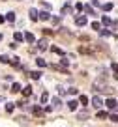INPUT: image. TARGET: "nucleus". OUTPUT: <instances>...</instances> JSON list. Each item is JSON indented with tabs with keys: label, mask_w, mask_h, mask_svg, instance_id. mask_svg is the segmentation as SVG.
Here are the masks:
<instances>
[{
	"label": "nucleus",
	"mask_w": 118,
	"mask_h": 127,
	"mask_svg": "<svg viewBox=\"0 0 118 127\" xmlns=\"http://www.w3.org/2000/svg\"><path fill=\"white\" fill-rule=\"evenodd\" d=\"M0 41H2V34H0Z\"/></svg>",
	"instance_id": "obj_38"
},
{
	"label": "nucleus",
	"mask_w": 118,
	"mask_h": 127,
	"mask_svg": "<svg viewBox=\"0 0 118 127\" xmlns=\"http://www.w3.org/2000/svg\"><path fill=\"white\" fill-rule=\"evenodd\" d=\"M0 62H2V64H9V58H8V56H0Z\"/></svg>",
	"instance_id": "obj_32"
},
{
	"label": "nucleus",
	"mask_w": 118,
	"mask_h": 127,
	"mask_svg": "<svg viewBox=\"0 0 118 127\" xmlns=\"http://www.w3.org/2000/svg\"><path fill=\"white\" fill-rule=\"evenodd\" d=\"M30 77H32L34 80H38L39 77H41V73H39V71H32V73H30Z\"/></svg>",
	"instance_id": "obj_23"
},
{
	"label": "nucleus",
	"mask_w": 118,
	"mask_h": 127,
	"mask_svg": "<svg viewBox=\"0 0 118 127\" xmlns=\"http://www.w3.org/2000/svg\"><path fill=\"white\" fill-rule=\"evenodd\" d=\"M36 64H38L39 67H47V62H45L43 58H38V60H36Z\"/></svg>",
	"instance_id": "obj_15"
},
{
	"label": "nucleus",
	"mask_w": 118,
	"mask_h": 127,
	"mask_svg": "<svg viewBox=\"0 0 118 127\" xmlns=\"http://www.w3.org/2000/svg\"><path fill=\"white\" fill-rule=\"evenodd\" d=\"M36 43H38V49L39 51H47V39H41V41H36Z\"/></svg>",
	"instance_id": "obj_5"
},
{
	"label": "nucleus",
	"mask_w": 118,
	"mask_h": 127,
	"mask_svg": "<svg viewBox=\"0 0 118 127\" xmlns=\"http://www.w3.org/2000/svg\"><path fill=\"white\" fill-rule=\"evenodd\" d=\"M92 107L94 108H101L103 107V99L99 95H94V97H92Z\"/></svg>",
	"instance_id": "obj_2"
},
{
	"label": "nucleus",
	"mask_w": 118,
	"mask_h": 127,
	"mask_svg": "<svg viewBox=\"0 0 118 127\" xmlns=\"http://www.w3.org/2000/svg\"><path fill=\"white\" fill-rule=\"evenodd\" d=\"M69 11H71V6L66 4V6H64V9H62V13H69Z\"/></svg>",
	"instance_id": "obj_31"
},
{
	"label": "nucleus",
	"mask_w": 118,
	"mask_h": 127,
	"mask_svg": "<svg viewBox=\"0 0 118 127\" xmlns=\"http://www.w3.org/2000/svg\"><path fill=\"white\" fill-rule=\"evenodd\" d=\"M13 110H15V105H13V103H8V105H6V112H8V114H11Z\"/></svg>",
	"instance_id": "obj_14"
},
{
	"label": "nucleus",
	"mask_w": 118,
	"mask_h": 127,
	"mask_svg": "<svg viewBox=\"0 0 118 127\" xmlns=\"http://www.w3.org/2000/svg\"><path fill=\"white\" fill-rule=\"evenodd\" d=\"M111 120H113V122H118V114H113V116H109Z\"/></svg>",
	"instance_id": "obj_36"
},
{
	"label": "nucleus",
	"mask_w": 118,
	"mask_h": 127,
	"mask_svg": "<svg viewBox=\"0 0 118 127\" xmlns=\"http://www.w3.org/2000/svg\"><path fill=\"white\" fill-rule=\"evenodd\" d=\"M32 114H34V116H43L45 110L41 107H32Z\"/></svg>",
	"instance_id": "obj_4"
},
{
	"label": "nucleus",
	"mask_w": 118,
	"mask_h": 127,
	"mask_svg": "<svg viewBox=\"0 0 118 127\" xmlns=\"http://www.w3.org/2000/svg\"><path fill=\"white\" fill-rule=\"evenodd\" d=\"M111 69H113V71H114V75H116V73H118V64H116V62H114V64H111Z\"/></svg>",
	"instance_id": "obj_28"
},
{
	"label": "nucleus",
	"mask_w": 118,
	"mask_h": 127,
	"mask_svg": "<svg viewBox=\"0 0 118 127\" xmlns=\"http://www.w3.org/2000/svg\"><path fill=\"white\" fill-rule=\"evenodd\" d=\"M84 11H86L88 15H98V13L94 11V8H90V6H84Z\"/></svg>",
	"instance_id": "obj_17"
},
{
	"label": "nucleus",
	"mask_w": 118,
	"mask_h": 127,
	"mask_svg": "<svg viewBox=\"0 0 118 127\" xmlns=\"http://www.w3.org/2000/svg\"><path fill=\"white\" fill-rule=\"evenodd\" d=\"M23 36H24V39H26L28 43H36V37H34L32 32H26V34H23Z\"/></svg>",
	"instance_id": "obj_6"
},
{
	"label": "nucleus",
	"mask_w": 118,
	"mask_h": 127,
	"mask_svg": "<svg viewBox=\"0 0 118 127\" xmlns=\"http://www.w3.org/2000/svg\"><path fill=\"white\" fill-rule=\"evenodd\" d=\"M4 21H6V17H2V15H0V23H4Z\"/></svg>",
	"instance_id": "obj_37"
},
{
	"label": "nucleus",
	"mask_w": 118,
	"mask_h": 127,
	"mask_svg": "<svg viewBox=\"0 0 118 127\" xmlns=\"http://www.w3.org/2000/svg\"><path fill=\"white\" fill-rule=\"evenodd\" d=\"M103 9H105V11H111V9H113V4H103Z\"/></svg>",
	"instance_id": "obj_33"
},
{
	"label": "nucleus",
	"mask_w": 118,
	"mask_h": 127,
	"mask_svg": "<svg viewBox=\"0 0 118 127\" xmlns=\"http://www.w3.org/2000/svg\"><path fill=\"white\" fill-rule=\"evenodd\" d=\"M15 120L21 123V125H28V120H24V116H19V118H15Z\"/></svg>",
	"instance_id": "obj_18"
},
{
	"label": "nucleus",
	"mask_w": 118,
	"mask_h": 127,
	"mask_svg": "<svg viewBox=\"0 0 118 127\" xmlns=\"http://www.w3.org/2000/svg\"><path fill=\"white\" fill-rule=\"evenodd\" d=\"M109 34H111L109 30H99V36H105V37H107V36H109Z\"/></svg>",
	"instance_id": "obj_35"
},
{
	"label": "nucleus",
	"mask_w": 118,
	"mask_h": 127,
	"mask_svg": "<svg viewBox=\"0 0 118 127\" xmlns=\"http://www.w3.org/2000/svg\"><path fill=\"white\" fill-rule=\"evenodd\" d=\"M60 64H62V67H64V69H66L67 65H69V62H67V58H62V60H60Z\"/></svg>",
	"instance_id": "obj_24"
},
{
	"label": "nucleus",
	"mask_w": 118,
	"mask_h": 127,
	"mask_svg": "<svg viewBox=\"0 0 118 127\" xmlns=\"http://www.w3.org/2000/svg\"><path fill=\"white\" fill-rule=\"evenodd\" d=\"M13 39H15V41H19V43H21V41L24 39V36H23V34H19V32H17L15 36H13Z\"/></svg>",
	"instance_id": "obj_22"
},
{
	"label": "nucleus",
	"mask_w": 118,
	"mask_h": 127,
	"mask_svg": "<svg viewBox=\"0 0 118 127\" xmlns=\"http://www.w3.org/2000/svg\"><path fill=\"white\" fill-rule=\"evenodd\" d=\"M116 103H118V101L111 99V97H109V99H105V107L107 108H114V107H116Z\"/></svg>",
	"instance_id": "obj_9"
},
{
	"label": "nucleus",
	"mask_w": 118,
	"mask_h": 127,
	"mask_svg": "<svg viewBox=\"0 0 118 127\" xmlns=\"http://www.w3.org/2000/svg\"><path fill=\"white\" fill-rule=\"evenodd\" d=\"M47 101H49V94H47V92H43V94H41V103H47Z\"/></svg>",
	"instance_id": "obj_19"
},
{
	"label": "nucleus",
	"mask_w": 118,
	"mask_h": 127,
	"mask_svg": "<svg viewBox=\"0 0 118 127\" xmlns=\"http://www.w3.org/2000/svg\"><path fill=\"white\" fill-rule=\"evenodd\" d=\"M79 103L86 107V105H88V97H86V95H81V97H79Z\"/></svg>",
	"instance_id": "obj_16"
},
{
	"label": "nucleus",
	"mask_w": 118,
	"mask_h": 127,
	"mask_svg": "<svg viewBox=\"0 0 118 127\" xmlns=\"http://www.w3.org/2000/svg\"><path fill=\"white\" fill-rule=\"evenodd\" d=\"M77 107H79V101H75V99L67 101V108H69V110H77Z\"/></svg>",
	"instance_id": "obj_7"
},
{
	"label": "nucleus",
	"mask_w": 118,
	"mask_h": 127,
	"mask_svg": "<svg viewBox=\"0 0 118 127\" xmlns=\"http://www.w3.org/2000/svg\"><path fill=\"white\" fill-rule=\"evenodd\" d=\"M28 17H30L32 21H38V11H36V9H30V11H28Z\"/></svg>",
	"instance_id": "obj_11"
},
{
	"label": "nucleus",
	"mask_w": 118,
	"mask_h": 127,
	"mask_svg": "<svg viewBox=\"0 0 118 127\" xmlns=\"http://www.w3.org/2000/svg\"><path fill=\"white\" fill-rule=\"evenodd\" d=\"M105 90L107 92H113L105 82H103V80H96V82H94V92H98V94H99V92H105Z\"/></svg>",
	"instance_id": "obj_1"
},
{
	"label": "nucleus",
	"mask_w": 118,
	"mask_h": 127,
	"mask_svg": "<svg viewBox=\"0 0 118 127\" xmlns=\"http://www.w3.org/2000/svg\"><path fill=\"white\" fill-rule=\"evenodd\" d=\"M98 118H99V120L109 118V112H107V110H99V112H98Z\"/></svg>",
	"instance_id": "obj_12"
},
{
	"label": "nucleus",
	"mask_w": 118,
	"mask_h": 127,
	"mask_svg": "<svg viewBox=\"0 0 118 127\" xmlns=\"http://www.w3.org/2000/svg\"><path fill=\"white\" fill-rule=\"evenodd\" d=\"M67 94H69V95H77L79 90H77V88H69V90H67Z\"/></svg>",
	"instance_id": "obj_26"
},
{
	"label": "nucleus",
	"mask_w": 118,
	"mask_h": 127,
	"mask_svg": "<svg viewBox=\"0 0 118 127\" xmlns=\"http://www.w3.org/2000/svg\"><path fill=\"white\" fill-rule=\"evenodd\" d=\"M11 92H13V94L21 92V84H19V82H13V84H11Z\"/></svg>",
	"instance_id": "obj_13"
},
{
	"label": "nucleus",
	"mask_w": 118,
	"mask_h": 127,
	"mask_svg": "<svg viewBox=\"0 0 118 127\" xmlns=\"http://www.w3.org/2000/svg\"><path fill=\"white\" fill-rule=\"evenodd\" d=\"M23 95H24V97L32 95V86H24V88H23Z\"/></svg>",
	"instance_id": "obj_10"
},
{
	"label": "nucleus",
	"mask_w": 118,
	"mask_h": 127,
	"mask_svg": "<svg viewBox=\"0 0 118 127\" xmlns=\"http://www.w3.org/2000/svg\"><path fill=\"white\" fill-rule=\"evenodd\" d=\"M88 118V112H79V120H86Z\"/></svg>",
	"instance_id": "obj_27"
},
{
	"label": "nucleus",
	"mask_w": 118,
	"mask_h": 127,
	"mask_svg": "<svg viewBox=\"0 0 118 127\" xmlns=\"http://www.w3.org/2000/svg\"><path fill=\"white\" fill-rule=\"evenodd\" d=\"M6 19H8L9 23H13V21H15V13H13V11H9L8 15H6Z\"/></svg>",
	"instance_id": "obj_20"
},
{
	"label": "nucleus",
	"mask_w": 118,
	"mask_h": 127,
	"mask_svg": "<svg viewBox=\"0 0 118 127\" xmlns=\"http://www.w3.org/2000/svg\"><path fill=\"white\" fill-rule=\"evenodd\" d=\"M75 24H77V26H84V24H86V17L84 15H77L75 17Z\"/></svg>",
	"instance_id": "obj_3"
},
{
	"label": "nucleus",
	"mask_w": 118,
	"mask_h": 127,
	"mask_svg": "<svg viewBox=\"0 0 118 127\" xmlns=\"http://www.w3.org/2000/svg\"><path fill=\"white\" fill-rule=\"evenodd\" d=\"M66 92H67V90H66V88H64V86H58V94H60V95H64V94H66Z\"/></svg>",
	"instance_id": "obj_34"
},
{
	"label": "nucleus",
	"mask_w": 118,
	"mask_h": 127,
	"mask_svg": "<svg viewBox=\"0 0 118 127\" xmlns=\"http://www.w3.org/2000/svg\"><path fill=\"white\" fill-rule=\"evenodd\" d=\"M49 19H51V13H45V11L38 13V21H49Z\"/></svg>",
	"instance_id": "obj_8"
},
{
	"label": "nucleus",
	"mask_w": 118,
	"mask_h": 127,
	"mask_svg": "<svg viewBox=\"0 0 118 127\" xmlns=\"http://www.w3.org/2000/svg\"><path fill=\"white\" fill-rule=\"evenodd\" d=\"M51 51H53V52H56V54H64V51H62L60 47H53Z\"/></svg>",
	"instance_id": "obj_25"
},
{
	"label": "nucleus",
	"mask_w": 118,
	"mask_h": 127,
	"mask_svg": "<svg viewBox=\"0 0 118 127\" xmlns=\"http://www.w3.org/2000/svg\"><path fill=\"white\" fill-rule=\"evenodd\" d=\"M53 105H55V107H60V105H62V101H60L58 97H55V99H53Z\"/></svg>",
	"instance_id": "obj_29"
},
{
	"label": "nucleus",
	"mask_w": 118,
	"mask_h": 127,
	"mask_svg": "<svg viewBox=\"0 0 118 127\" xmlns=\"http://www.w3.org/2000/svg\"><path fill=\"white\" fill-rule=\"evenodd\" d=\"M101 23L105 24V26H111V24H113V21H111L109 17H103V19H101Z\"/></svg>",
	"instance_id": "obj_21"
},
{
	"label": "nucleus",
	"mask_w": 118,
	"mask_h": 127,
	"mask_svg": "<svg viewBox=\"0 0 118 127\" xmlns=\"http://www.w3.org/2000/svg\"><path fill=\"white\" fill-rule=\"evenodd\" d=\"M90 28H92V30H101V28H99V23H92Z\"/></svg>",
	"instance_id": "obj_30"
}]
</instances>
